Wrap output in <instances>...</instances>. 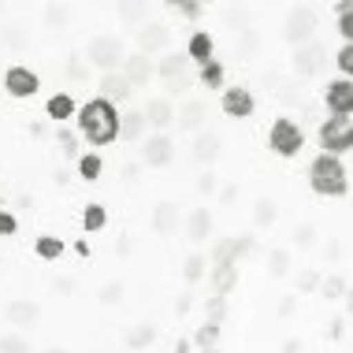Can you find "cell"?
Listing matches in <instances>:
<instances>
[{"label":"cell","instance_id":"obj_21","mask_svg":"<svg viewBox=\"0 0 353 353\" xmlns=\"http://www.w3.org/2000/svg\"><path fill=\"white\" fill-rule=\"evenodd\" d=\"M145 138H149V123H145V116H141V108H127L119 116V141L141 145Z\"/></svg>","mask_w":353,"mask_h":353},{"label":"cell","instance_id":"obj_41","mask_svg":"<svg viewBox=\"0 0 353 353\" xmlns=\"http://www.w3.org/2000/svg\"><path fill=\"white\" fill-rule=\"evenodd\" d=\"M335 15H339V34H342V45H353V23H350V4L346 0H339L335 4Z\"/></svg>","mask_w":353,"mask_h":353},{"label":"cell","instance_id":"obj_42","mask_svg":"<svg viewBox=\"0 0 353 353\" xmlns=\"http://www.w3.org/2000/svg\"><path fill=\"white\" fill-rule=\"evenodd\" d=\"M197 194L201 197H216V190H219V175H216V168H201V175H197Z\"/></svg>","mask_w":353,"mask_h":353},{"label":"cell","instance_id":"obj_13","mask_svg":"<svg viewBox=\"0 0 353 353\" xmlns=\"http://www.w3.org/2000/svg\"><path fill=\"white\" fill-rule=\"evenodd\" d=\"M119 74L127 79L130 90H141V85H149L152 74H157V60H152V56H145V52H127V60H123Z\"/></svg>","mask_w":353,"mask_h":353},{"label":"cell","instance_id":"obj_49","mask_svg":"<svg viewBox=\"0 0 353 353\" xmlns=\"http://www.w3.org/2000/svg\"><path fill=\"white\" fill-rule=\"evenodd\" d=\"M171 12L183 15V19H194V23H197V19L205 15V4H194V0H186V4H171Z\"/></svg>","mask_w":353,"mask_h":353},{"label":"cell","instance_id":"obj_36","mask_svg":"<svg viewBox=\"0 0 353 353\" xmlns=\"http://www.w3.org/2000/svg\"><path fill=\"white\" fill-rule=\"evenodd\" d=\"M208 275V261H205V253H190L186 261H183V279L194 286V283H201Z\"/></svg>","mask_w":353,"mask_h":353},{"label":"cell","instance_id":"obj_23","mask_svg":"<svg viewBox=\"0 0 353 353\" xmlns=\"http://www.w3.org/2000/svg\"><path fill=\"white\" fill-rule=\"evenodd\" d=\"M130 85H127V79H123L119 71H112V74H101V97L108 101V104H116L119 108V101H127L130 97Z\"/></svg>","mask_w":353,"mask_h":353},{"label":"cell","instance_id":"obj_15","mask_svg":"<svg viewBox=\"0 0 353 353\" xmlns=\"http://www.w3.org/2000/svg\"><path fill=\"white\" fill-rule=\"evenodd\" d=\"M183 227H186V238H190L194 245L208 242V238H212V227H216L212 208H208V205H194V208L183 216Z\"/></svg>","mask_w":353,"mask_h":353},{"label":"cell","instance_id":"obj_27","mask_svg":"<svg viewBox=\"0 0 353 353\" xmlns=\"http://www.w3.org/2000/svg\"><path fill=\"white\" fill-rule=\"evenodd\" d=\"M116 15H119L123 26H130V30H141V26L149 23V4H119Z\"/></svg>","mask_w":353,"mask_h":353},{"label":"cell","instance_id":"obj_5","mask_svg":"<svg viewBox=\"0 0 353 353\" xmlns=\"http://www.w3.org/2000/svg\"><path fill=\"white\" fill-rule=\"evenodd\" d=\"M256 250V238L253 234H223L212 242V253L205 256L208 268H223V264H242L245 256Z\"/></svg>","mask_w":353,"mask_h":353},{"label":"cell","instance_id":"obj_1","mask_svg":"<svg viewBox=\"0 0 353 353\" xmlns=\"http://www.w3.org/2000/svg\"><path fill=\"white\" fill-rule=\"evenodd\" d=\"M74 123H79V138L85 141V145H93V149L119 141V108L108 104L104 97L85 101L82 108L74 112Z\"/></svg>","mask_w":353,"mask_h":353},{"label":"cell","instance_id":"obj_46","mask_svg":"<svg viewBox=\"0 0 353 353\" xmlns=\"http://www.w3.org/2000/svg\"><path fill=\"white\" fill-rule=\"evenodd\" d=\"M205 312H208V323H223V316H227V298L212 294V298L205 301Z\"/></svg>","mask_w":353,"mask_h":353},{"label":"cell","instance_id":"obj_20","mask_svg":"<svg viewBox=\"0 0 353 353\" xmlns=\"http://www.w3.org/2000/svg\"><path fill=\"white\" fill-rule=\"evenodd\" d=\"M323 101H327L331 116H353V79H335L323 90Z\"/></svg>","mask_w":353,"mask_h":353},{"label":"cell","instance_id":"obj_45","mask_svg":"<svg viewBox=\"0 0 353 353\" xmlns=\"http://www.w3.org/2000/svg\"><path fill=\"white\" fill-rule=\"evenodd\" d=\"M320 279H323V275H320L316 268H305V272L298 275V294H316V290H320Z\"/></svg>","mask_w":353,"mask_h":353},{"label":"cell","instance_id":"obj_54","mask_svg":"<svg viewBox=\"0 0 353 353\" xmlns=\"http://www.w3.org/2000/svg\"><path fill=\"white\" fill-rule=\"evenodd\" d=\"M190 305H194V298H190V294H183V298H179V305H175V309H179V312H190Z\"/></svg>","mask_w":353,"mask_h":353},{"label":"cell","instance_id":"obj_10","mask_svg":"<svg viewBox=\"0 0 353 353\" xmlns=\"http://www.w3.org/2000/svg\"><path fill=\"white\" fill-rule=\"evenodd\" d=\"M0 85L8 90V97L30 101V97H37V90H41V79H37V71H30V68H8L0 74Z\"/></svg>","mask_w":353,"mask_h":353},{"label":"cell","instance_id":"obj_59","mask_svg":"<svg viewBox=\"0 0 353 353\" xmlns=\"http://www.w3.org/2000/svg\"><path fill=\"white\" fill-rule=\"evenodd\" d=\"M0 208H4V194H0Z\"/></svg>","mask_w":353,"mask_h":353},{"label":"cell","instance_id":"obj_12","mask_svg":"<svg viewBox=\"0 0 353 353\" xmlns=\"http://www.w3.org/2000/svg\"><path fill=\"white\" fill-rule=\"evenodd\" d=\"M4 320L12 323L15 331H34L37 323H41V305L30 301V298H15V301H8L4 305Z\"/></svg>","mask_w":353,"mask_h":353},{"label":"cell","instance_id":"obj_60","mask_svg":"<svg viewBox=\"0 0 353 353\" xmlns=\"http://www.w3.org/2000/svg\"><path fill=\"white\" fill-rule=\"evenodd\" d=\"M201 353H216V350H201Z\"/></svg>","mask_w":353,"mask_h":353},{"label":"cell","instance_id":"obj_51","mask_svg":"<svg viewBox=\"0 0 353 353\" xmlns=\"http://www.w3.org/2000/svg\"><path fill=\"white\" fill-rule=\"evenodd\" d=\"M19 231V219L12 216V212H4V208H0V238H12Z\"/></svg>","mask_w":353,"mask_h":353},{"label":"cell","instance_id":"obj_44","mask_svg":"<svg viewBox=\"0 0 353 353\" xmlns=\"http://www.w3.org/2000/svg\"><path fill=\"white\" fill-rule=\"evenodd\" d=\"M194 342L201 350H216V342H219V323H201V331L194 335Z\"/></svg>","mask_w":353,"mask_h":353},{"label":"cell","instance_id":"obj_52","mask_svg":"<svg viewBox=\"0 0 353 353\" xmlns=\"http://www.w3.org/2000/svg\"><path fill=\"white\" fill-rule=\"evenodd\" d=\"M216 197H219V205H234V201H238V186H234V183H231V186H219Z\"/></svg>","mask_w":353,"mask_h":353},{"label":"cell","instance_id":"obj_48","mask_svg":"<svg viewBox=\"0 0 353 353\" xmlns=\"http://www.w3.org/2000/svg\"><path fill=\"white\" fill-rule=\"evenodd\" d=\"M335 63H339L342 79H353V45H342V49L335 52Z\"/></svg>","mask_w":353,"mask_h":353},{"label":"cell","instance_id":"obj_29","mask_svg":"<svg viewBox=\"0 0 353 353\" xmlns=\"http://www.w3.org/2000/svg\"><path fill=\"white\" fill-rule=\"evenodd\" d=\"M197 82H201L205 90H223V82H227L223 63H219V60H208L205 68H197Z\"/></svg>","mask_w":353,"mask_h":353},{"label":"cell","instance_id":"obj_19","mask_svg":"<svg viewBox=\"0 0 353 353\" xmlns=\"http://www.w3.org/2000/svg\"><path fill=\"white\" fill-rule=\"evenodd\" d=\"M152 231H157L160 238H171L183 231V208H179L175 201H160L157 208H152Z\"/></svg>","mask_w":353,"mask_h":353},{"label":"cell","instance_id":"obj_47","mask_svg":"<svg viewBox=\"0 0 353 353\" xmlns=\"http://www.w3.org/2000/svg\"><path fill=\"white\" fill-rule=\"evenodd\" d=\"M68 79L71 82H85V79H90V63H85L82 56H71V60H68Z\"/></svg>","mask_w":353,"mask_h":353},{"label":"cell","instance_id":"obj_43","mask_svg":"<svg viewBox=\"0 0 353 353\" xmlns=\"http://www.w3.org/2000/svg\"><path fill=\"white\" fill-rule=\"evenodd\" d=\"M312 242H316V227H312V223H298V227H294V234H290L294 250H309Z\"/></svg>","mask_w":353,"mask_h":353},{"label":"cell","instance_id":"obj_22","mask_svg":"<svg viewBox=\"0 0 353 353\" xmlns=\"http://www.w3.org/2000/svg\"><path fill=\"white\" fill-rule=\"evenodd\" d=\"M212 49H216L212 34H208V30H194V34H190V41H186V60L197 63V68H205L208 60H216Z\"/></svg>","mask_w":353,"mask_h":353},{"label":"cell","instance_id":"obj_9","mask_svg":"<svg viewBox=\"0 0 353 353\" xmlns=\"http://www.w3.org/2000/svg\"><path fill=\"white\" fill-rule=\"evenodd\" d=\"M294 71L301 74V79H316V74L327 71V49H323L320 41H309V45H298L290 56Z\"/></svg>","mask_w":353,"mask_h":353},{"label":"cell","instance_id":"obj_6","mask_svg":"<svg viewBox=\"0 0 353 353\" xmlns=\"http://www.w3.org/2000/svg\"><path fill=\"white\" fill-rule=\"evenodd\" d=\"M320 149L331 157H346L353 149V116H331L320 123Z\"/></svg>","mask_w":353,"mask_h":353},{"label":"cell","instance_id":"obj_18","mask_svg":"<svg viewBox=\"0 0 353 353\" xmlns=\"http://www.w3.org/2000/svg\"><path fill=\"white\" fill-rule=\"evenodd\" d=\"M219 152H223V138H219L216 130H201V134H194V145H190V157H194L201 168H216Z\"/></svg>","mask_w":353,"mask_h":353},{"label":"cell","instance_id":"obj_39","mask_svg":"<svg viewBox=\"0 0 353 353\" xmlns=\"http://www.w3.org/2000/svg\"><path fill=\"white\" fill-rule=\"evenodd\" d=\"M0 353H34V346L23 331H12V335H0Z\"/></svg>","mask_w":353,"mask_h":353},{"label":"cell","instance_id":"obj_8","mask_svg":"<svg viewBox=\"0 0 353 353\" xmlns=\"http://www.w3.org/2000/svg\"><path fill=\"white\" fill-rule=\"evenodd\" d=\"M138 160H141V168L164 171L171 160H175V138H171V134H149L138 145Z\"/></svg>","mask_w":353,"mask_h":353},{"label":"cell","instance_id":"obj_38","mask_svg":"<svg viewBox=\"0 0 353 353\" xmlns=\"http://www.w3.org/2000/svg\"><path fill=\"white\" fill-rule=\"evenodd\" d=\"M68 23H71V8L68 4H49L45 8V26H49V30H63Z\"/></svg>","mask_w":353,"mask_h":353},{"label":"cell","instance_id":"obj_37","mask_svg":"<svg viewBox=\"0 0 353 353\" xmlns=\"http://www.w3.org/2000/svg\"><path fill=\"white\" fill-rule=\"evenodd\" d=\"M104 171V160L97 157V152H82L79 157V179H85V183H97Z\"/></svg>","mask_w":353,"mask_h":353},{"label":"cell","instance_id":"obj_55","mask_svg":"<svg viewBox=\"0 0 353 353\" xmlns=\"http://www.w3.org/2000/svg\"><path fill=\"white\" fill-rule=\"evenodd\" d=\"M279 312H283V316H290V312H294V298H286V301L279 305Z\"/></svg>","mask_w":353,"mask_h":353},{"label":"cell","instance_id":"obj_35","mask_svg":"<svg viewBox=\"0 0 353 353\" xmlns=\"http://www.w3.org/2000/svg\"><path fill=\"white\" fill-rule=\"evenodd\" d=\"M160 85H164V97L175 104V101H186V97H190V90H194V79H190V74H179V79H164Z\"/></svg>","mask_w":353,"mask_h":353},{"label":"cell","instance_id":"obj_56","mask_svg":"<svg viewBox=\"0 0 353 353\" xmlns=\"http://www.w3.org/2000/svg\"><path fill=\"white\" fill-rule=\"evenodd\" d=\"M283 350H286V353H298V350H301V342H298V339H290V342H286Z\"/></svg>","mask_w":353,"mask_h":353},{"label":"cell","instance_id":"obj_32","mask_svg":"<svg viewBox=\"0 0 353 353\" xmlns=\"http://www.w3.org/2000/svg\"><path fill=\"white\" fill-rule=\"evenodd\" d=\"M104 223H108V208H104V205H85L82 208V231L85 234L104 231Z\"/></svg>","mask_w":353,"mask_h":353},{"label":"cell","instance_id":"obj_33","mask_svg":"<svg viewBox=\"0 0 353 353\" xmlns=\"http://www.w3.org/2000/svg\"><path fill=\"white\" fill-rule=\"evenodd\" d=\"M320 294H323L327 301H346L350 279H346V275H327V279H320Z\"/></svg>","mask_w":353,"mask_h":353},{"label":"cell","instance_id":"obj_2","mask_svg":"<svg viewBox=\"0 0 353 353\" xmlns=\"http://www.w3.org/2000/svg\"><path fill=\"white\" fill-rule=\"evenodd\" d=\"M309 186L316 190L320 197H346L350 194V171H346V164H342V157H331V152L312 157Z\"/></svg>","mask_w":353,"mask_h":353},{"label":"cell","instance_id":"obj_53","mask_svg":"<svg viewBox=\"0 0 353 353\" xmlns=\"http://www.w3.org/2000/svg\"><path fill=\"white\" fill-rule=\"evenodd\" d=\"M74 286H79L74 279H52V290L56 294H74Z\"/></svg>","mask_w":353,"mask_h":353},{"label":"cell","instance_id":"obj_7","mask_svg":"<svg viewBox=\"0 0 353 353\" xmlns=\"http://www.w3.org/2000/svg\"><path fill=\"white\" fill-rule=\"evenodd\" d=\"M316 26H320V19H316V12H312L309 4H305V8H290V15L283 19V37L298 49V45L316 41Z\"/></svg>","mask_w":353,"mask_h":353},{"label":"cell","instance_id":"obj_31","mask_svg":"<svg viewBox=\"0 0 353 353\" xmlns=\"http://www.w3.org/2000/svg\"><path fill=\"white\" fill-rule=\"evenodd\" d=\"M123 342H127L130 350H149L152 342H157V327H152V323H134V327L127 331V339H123Z\"/></svg>","mask_w":353,"mask_h":353},{"label":"cell","instance_id":"obj_11","mask_svg":"<svg viewBox=\"0 0 353 353\" xmlns=\"http://www.w3.org/2000/svg\"><path fill=\"white\" fill-rule=\"evenodd\" d=\"M208 123V104L201 97H186L183 104H175V127L183 134H201Z\"/></svg>","mask_w":353,"mask_h":353},{"label":"cell","instance_id":"obj_30","mask_svg":"<svg viewBox=\"0 0 353 353\" xmlns=\"http://www.w3.org/2000/svg\"><path fill=\"white\" fill-rule=\"evenodd\" d=\"M275 219H279V208H275V201H272V197H261V201L253 205V227H256V231H268Z\"/></svg>","mask_w":353,"mask_h":353},{"label":"cell","instance_id":"obj_17","mask_svg":"<svg viewBox=\"0 0 353 353\" xmlns=\"http://www.w3.org/2000/svg\"><path fill=\"white\" fill-rule=\"evenodd\" d=\"M168 41H171V26H164V23H149L138 30V52H145V56H164L168 52Z\"/></svg>","mask_w":353,"mask_h":353},{"label":"cell","instance_id":"obj_26","mask_svg":"<svg viewBox=\"0 0 353 353\" xmlns=\"http://www.w3.org/2000/svg\"><path fill=\"white\" fill-rule=\"evenodd\" d=\"M238 264H223V268H212V294H219V298H227V294L238 286Z\"/></svg>","mask_w":353,"mask_h":353},{"label":"cell","instance_id":"obj_3","mask_svg":"<svg viewBox=\"0 0 353 353\" xmlns=\"http://www.w3.org/2000/svg\"><path fill=\"white\" fill-rule=\"evenodd\" d=\"M85 63H90V71L97 68L101 74H112L123 68V60H127V41H123V34H93L90 41H85Z\"/></svg>","mask_w":353,"mask_h":353},{"label":"cell","instance_id":"obj_40","mask_svg":"<svg viewBox=\"0 0 353 353\" xmlns=\"http://www.w3.org/2000/svg\"><path fill=\"white\" fill-rule=\"evenodd\" d=\"M97 298H101V305H119L123 298H127V283H123V279H108L101 286Z\"/></svg>","mask_w":353,"mask_h":353},{"label":"cell","instance_id":"obj_25","mask_svg":"<svg viewBox=\"0 0 353 353\" xmlns=\"http://www.w3.org/2000/svg\"><path fill=\"white\" fill-rule=\"evenodd\" d=\"M74 112H79V104H74L71 93H52V97L45 101V116H49L52 123H68Z\"/></svg>","mask_w":353,"mask_h":353},{"label":"cell","instance_id":"obj_24","mask_svg":"<svg viewBox=\"0 0 353 353\" xmlns=\"http://www.w3.org/2000/svg\"><path fill=\"white\" fill-rule=\"evenodd\" d=\"M179 74H190V60H186V52H164L157 60V79L164 82V79H179Z\"/></svg>","mask_w":353,"mask_h":353},{"label":"cell","instance_id":"obj_14","mask_svg":"<svg viewBox=\"0 0 353 353\" xmlns=\"http://www.w3.org/2000/svg\"><path fill=\"white\" fill-rule=\"evenodd\" d=\"M141 116L149 123V134H168V130L175 127V104L168 97H149L145 108H141Z\"/></svg>","mask_w":353,"mask_h":353},{"label":"cell","instance_id":"obj_34","mask_svg":"<svg viewBox=\"0 0 353 353\" xmlns=\"http://www.w3.org/2000/svg\"><path fill=\"white\" fill-rule=\"evenodd\" d=\"M290 264H294V253L286 250V245H279V250L268 253V275H272V279H283V275H290Z\"/></svg>","mask_w":353,"mask_h":353},{"label":"cell","instance_id":"obj_50","mask_svg":"<svg viewBox=\"0 0 353 353\" xmlns=\"http://www.w3.org/2000/svg\"><path fill=\"white\" fill-rule=\"evenodd\" d=\"M56 141H60L63 157H74V160H79V138H74L71 130H60V134H56Z\"/></svg>","mask_w":353,"mask_h":353},{"label":"cell","instance_id":"obj_58","mask_svg":"<svg viewBox=\"0 0 353 353\" xmlns=\"http://www.w3.org/2000/svg\"><path fill=\"white\" fill-rule=\"evenodd\" d=\"M45 353H71V350H60V346H52V350H45Z\"/></svg>","mask_w":353,"mask_h":353},{"label":"cell","instance_id":"obj_57","mask_svg":"<svg viewBox=\"0 0 353 353\" xmlns=\"http://www.w3.org/2000/svg\"><path fill=\"white\" fill-rule=\"evenodd\" d=\"M190 350H194V342H186V339H183V342H179V346H175V353H190Z\"/></svg>","mask_w":353,"mask_h":353},{"label":"cell","instance_id":"obj_28","mask_svg":"<svg viewBox=\"0 0 353 353\" xmlns=\"http://www.w3.org/2000/svg\"><path fill=\"white\" fill-rule=\"evenodd\" d=\"M34 253L41 256V261L52 264V261H60V256L68 253V245H63V238H56V234H41V238L34 242Z\"/></svg>","mask_w":353,"mask_h":353},{"label":"cell","instance_id":"obj_16","mask_svg":"<svg viewBox=\"0 0 353 353\" xmlns=\"http://www.w3.org/2000/svg\"><path fill=\"white\" fill-rule=\"evenodd\" d=\"M219 104H223V116L227 119H250L256 112V101H253V93L245 90V85H227Z\"/></svg>","mask_w":353,"mask_h":353},{"label":"cell","instance_id":"obj_4","mask_svg":"<svg viewBox=\"0 0 353 353\" xmlns=\"http://www.w3.org/2000/svg\"><path fill=\"white\" fill-rule=\"evenodd\" d=\"M268 149L275 152V157H283V160L301 157V149H305V130H301L290 116H279V119L272 123V130H268Z\"/></svg>","mask_w":353,"mask_h":353}]
</instances>
